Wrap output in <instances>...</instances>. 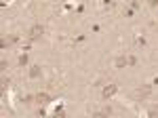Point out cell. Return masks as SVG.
I'll return each mask as SVG.
<instances>
[{"mask_svg":"<svg viewBox=\"0 0 158 118\" xmlns=\"http://www.w3.org/2000/svg\"><path fill=\"white\" fill-rule=\"evenodd\" d=\"M36 101L40 103V106H44V103H49V101H51V97L47 93H38L36 95Z\"/></svg>","mask_w":158,"mask_h":118,"instance_id":"cell-4","label":"cell"},{"mask_svg":"<svg viewBox=\"0 0 158 118\" xmlns=\"http://www.w3.org/2000/svg\"><path fill=\"white\" fill-rule=\"evenodd\" d=\"M150 93H152V86L146 84V86H141V89H137V91H135V97H137V99H143V97H148Z\"/></svg>","mask_w":158,"mask_h":118,"instance_id":"cell-2","label":"cell"},{"mask_svg":"<svg viewBox=\"0 0 158 118\" xmlns=\"http://www.w3.org/2000/svg\"><path fill=\"white\" fill-rule=\"evenodd\" d=\"M27 36H30V40H38L40 36H42V25H32L30 27V32H27Z\"/></svg>","mask_w":158,"mask_h":118,"instance_id":"cell-1","label":"cell"},{"mask_svg":"<svg viewBox=\"0 0 158 118\" xmlns=\"http://www.w3.org/2000/svg\"><path fill=\"white\" fill-rule=\"evenodd\" d=\"M38 76H40V65H34L30 70V78H38Z\"/></svg>","mask_w":158,"mask_h":118,"instance_id":"cell-6","label":"cell"},{"mask_svg":"<svg viewBox=\"0 0 158 118\" xmlns=\"http://www.w3.org/2000/svg\"><path fill=\"white\" fill-rule=\"evenodd\" d=\"M116 91H118V86H116V84H108V86H106V89H103V99H110V97H114V95H116Z\"/></svg>","mask_w":158,"mask_h":118,"instance_id":"cell-3","label":"cell"},{"mask_svg":"<svg viewBox=\"0 0 158 118\" xmlns=\"http://www.w3.org/2000/svg\"><path fill=\"white\" fill-rule=\"evenodd\" d=\"M124 65H131V63H129V57H118L116 59V68H124Z\"/></svg>","mask_w":158,"mask_h":118,"instance_id":"cell-5","label":"cell"},{"mask_svg":"<svg viewBox=\"0 0 158 118\" xmlns=\"http://www.w3.org/2000/svg\"><path fill=\"white\" fill-rule=\"evenodd\" d=\"M25 63H27V55H21L19 57V65H25Z\"/></svg>","mask_w":158,"mask_h":118,"instance_id":"cell-8","label":"cell"},{"mask_svg":"<svg viewBox=\"0 0 158 118\" xmlns=\"http://www.w3.org/2000/svg\"><path fill=\"white\" fill-rule=\"evenodd\" d=\"M148 4L150 6H158V0H148Z\"/></svg>","mask_w":158,"mask_h":118,"instance_id":"cell-9","label":"cell"},{"mask_svg":"<svg viewBox=\"0 0 158 118\" xmlns=\"http://www.w3.org/2000/svg\"><path fill=\"white\" fill-rule=\"evenodd\" d=\"M34 99H36V97H32V95H25V97H23V103H27V106H30Z\"/></svg>","mask_w":158,"mask_h":118,"instance_id":"cell-7","label":"cell"}]
</instances>
